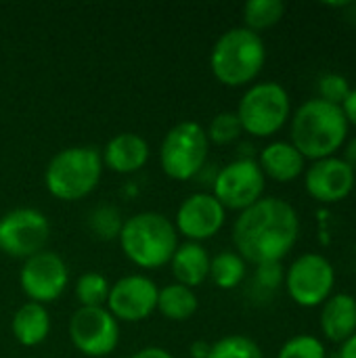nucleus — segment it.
<instances>
[{
	"label": "nucleus",
	"instance_id": "nucleus-1",
	"mask_svg": "<svg viewBox=\"0 0 356 358\" xmlns=\"http://www.w3.org/2000/svg\"><path fill=\"white\" fill-rule=\"evenodd\" d=\"M300 216L281 197H262L239 212L233 224L235 252L250 264L281 262L298 243Z\"/></svg>",
	"mask_w": 356,
	"mask_h": 358
},
{
	"label": "nucleus",
	"instance_id": "nucleus-2",
	"mask_svg": "<svg viewBox=\"0 0 356 358\" xmlns=\"http://www.w3.org/2000/svg\"><path fill=\"white\" fill-rule=\"evenodd\" d=\"M348 134L350 126L342 107L317 96L304 101L290 117V143L311 162L338 155Z\"/></svg>",
	"mask_w": 356,
	"mask_h": 358
},
{
	"label": "nucleus",
	"instance_id": "nucleus-3",
	"mask_svg": "<svg viewBox=\"0 0 356 358\" xmlns=\"http://www.w3.org/2000/svg\"><path fill=\"white\" fill-rule=\"evenodd\" d=\"M118 239L124 256L132 264L147 271L170 264L178 248L174 222L159 212H138L130 216L124 220Z\"/></svg>",
	"mask_w": 356,
	"mask_h": 358
},
{
	"label": "nucleus",
	"instance_id": "nucleus-4",
	"mask_svg": "<svg viewBox=\"0 0 356 358\" xmlns=\"http://www.w3.org/2000/svg\"><path fill=\"white\" fill-rule=\"evenodd\" d=\"M266 63V44L260 34L248 27H231L214 42L210 52V69L214 78L239 88L252 84Z\"/></svg>",
	"mask_w": 356,
	"mask_h": 358
},
{
	"label": "nucleus",
	"instance_id": "nucleus-5",
	"mask_svg": "<svg viewBox=\"0 0 356 358\" xmlns=\"http://www.w3.org/2000/svg\"><path fill=\"white\" fill-rule=\"evenodd\" d=\"M103 176V157L97 147L80 145L59 151L46 166V191L61 201H80L90 195Z\"/></svg>",
	"mask_w": 356,
	"mask_h": 358
},
{
	"label": "nucleus",
	"instance_id": "nucleus-6",
	"mask_svg": "<svg viewBox=\"0 0 356 358\" xmlns=\"http://www.w3.org/2000/svg\"><path fill=\"white\" fill-rule=\"evenodd\" d=\"M235 113L245 134L271 138L290 122L292 99L285 86L279 82H256L243 92Z\"/></svg>",
	"mask_w": 356,
	"mask_h": 358
},
{
	"label": "nucleus",
	"instance_id": "nucleus-7",
	"mask_svg": "<svg viewBox=\"0 0 356 358\" xmlns=\"http://www.w3.org/2000/svg\"><path fill=\"white\" fill-rule=\"evenodd\" d=\"M210 141L197 122H180L168 130L159 147V164L172 180H191L208 164Z\"/></svg>",
	"mask_w": 356,
	"mask_h": 358
},
{
	"label": "nucleus",
	"instance_id": "nucleus-8",
	"mask_svg": "<svg viewBox=\"0 0 356 358\" xmlns=\"http://www.w3.org/2000/svg\"><path fill=\"white\" fill-rule=\"evenodd\" d=\"M283 285L298 306L317 308L334 296L336 268L327 256L306 252L287 266Z\"/></svg>",
	"mask_w": 356,
	"mask_h": 358
},
{
	"label": "nucleus",
	"instance_id": "nucleus-9",
	"mask_svg": "<svg viewBox=\"0 0 356 358\" xmlns=\"http://www.w3.org/2000/svg\"><path fill=\"white\" fill-rule=\"evenodd\" d=\"M50 237L48 218L34 208H17L0 216V252L15 260H27L44 252Z\"/></svg>",
	"mask_w": 356,
	"mask_h": 358
},
{
	"label": "nucleus",
	"instance_id": "nucleus-10",
	"mask_svg": "<svg viewBox=\"0 0 356 358\" xmlns=\"http://www.w3.org/2000/svg\"><path fill=\"white\" fill-rule=\"evenodd\" d=\"M266 178L256 159H241L227 164L212 180V195L225 210L243 212L264 197Z\"/></svg>",
	"mask_w": 356,
	"mask_h": 358
},
{
	"label": "nucleus",
	"instance_id": "nucleus-11",
	"mask_svg": "<svg viewBox=\"0 0 356 358\" xmlns=\"http://www.w3.org/2000/svg\"><path fill=\"white\" fill-rule=\"evenodd\" d=\"M69 340L84 357H109L120 344V323L103 308H78L69 319Z\"/></svg>",
	"mask_w": 356,
	"mask_h": 358
},
{
	"label": "nucleus",
	"instance_id": "nucleus-12",
	"mask_svg": "<svg viewBox=\"0 0 356 358\" xmlns=\"http://www.w3.org/2000/svg\"><path fill=\"white\" fill-rule=\"evenodd\" d=\"M19 285L29 302L42 306L57 302L69 285L67 264L59 254L44 250L23 260V266L19 271Z\"/></svg>",
	"mask_w": 356,
	"mask_h": 358
},
{
	"label": "nucleus",
	"instance_id": "nucleus-13",
	"mask_svg": "<svg viewBox=\"0 0 356 358\" xmlns=\"http://www.w3.org/2000/svg\"><path fill=\"white\" fill-rule=\"evenodd\" d=\"M157 285L145 275H128L118 279L107 298V310L120 323H138L157 310Z\"/></svg>",
	"mask_w": 356,
	"mask_h": 358
},
{
	"label": "nucleus",
	"instance_id": "nucleus-14",
	"mask_svg": "<svg viewBox=\"0 0 356 358\" xmlns=\"http://www.w3.org/2000/svg\"><path fill=\"white\" fill-rule=\"evenodd\" d=\"M304 189L323 206L340 203L356 189V172L340 155L317 159L304 170Z\"/></svg>",
	"mask_w": 356,
	"mask_h": 358
},
{
	"label": "nucleus",
	"instance_id": "nucleus-15",
	"mask_svg": "<svg viewBox=\"0 0 356 358\" xmlns=\"http://www.w3.org/2000/svg\"><path fill=\"white\" fill-rule=\"evenodd\" d=\"M227 222V210L212 193H193L176 210L174 229L187 241L201 243L218 235Z\"/></svg>",
	"mask_w": 356,
	"mask_h": 358
},
{
	"label": "nucleus",
	"instance_id": "nucleus-16",
	"mask_svg": "<svg viewBox=\"0 0 356 358\" xmlns=\"http://www.w3.org/2000/svg\"><path fill=\"white\" fill-rule=\"evenodd\" d=\"M256 162H258L264 178H271V180L281 182V185L294 182L306 170V159L302 157V153L290 141H273V143H269L260 151Z\"/></svg>",
	"mask_w": 356,
	"mask_h": 358
},
{
	"label": "nucleus",
	"instance_id": "nucleus-17",
	"mask_svg": "<svg viewBox=\"0 0 356 358\" xmlns=\"http://www.w3.org/2000/svg\"><path fill=\"white\" fill-rule=\"evenodd\" d=\"M103 166L115 174H134L149 162V145L134 132L115 134L101 153Z\"/></svg>",
	"mask_w": 356,
	"mask_h": 358
},
{
	"label": "nucleus",
	"instance_id": "nucleus-18",
	"mask_svg": "<svg viewBox=\"0 0 356 358\" xmlns=\"http://www.w3.org/2000/svg\"><path fill=\"white\" fill-rule=\"evenodd\" d=\"M321 334L332 344H344L356 334V298L353 294H334L321 306Z\"/></svg>",
	"mask_w": 356,
	"mask_h": 358
},
{
	"label": "nucleus",
	"instance_id": "nucleus-19",
	"mask_svg": "<svg viewBox=\"0 0 356 358\" xmlns=\"http://www.w3.org/2000/svg\"><path fill=\"white\" fill-rule=\"evenodd\" d=\"M170 268L178 285L193 289L210 277V254L201 243L187 241L176 248Z\"/></svg>",
	"mask_w": 356,
	"mask_h": 358
},
{
	"label": "nucleus",
	"instance_id": "nucleus-20",
	"mask_svg": "<svg viewBox=\"0 0 356 358\" xmlns=\"http://www.w3.org/2000/svg\"><path fill=\"white\" fill-rule=\"evenodd\" d=\"M10 331H13L15 340L25 348L42 344L50 334L48 310L36 302H27V304L19 306L17 313L13 315Z\"/></svg>",
	"mask_w": 356,
	"mask_h": 358
},
{
	"label": "nucleus",
	"instance_id": "nucleus-21",
	"mask_svg": "<svg viewBox=\"0 0 356 358\" xmlns=\"http://www.w3.org/2000/svg\"><path fill=\"white\" fill-rule=\"evenodd\" d=\"M197 296L193 289L172 283L159 289L157 294V313L174 323H183L189 321L195 313H197Z\"/></svg>",
	"mask_w": 356,
	"mask_h": 358
},
{
	"label": "nucleus",
	"instance_id": "nucleus-22",
	"mask_svg": "<svg viewBox=\"0 0 356 358\" xmlns=\"http://www.w3.org/2000/svg\"><path fill=\"white\" fill-rule=\"evenodd\" d=\"M248 275V262L237 252H220L214 258H210V277L212 283L218 289H235L243 283Z\"/></svg>",
	"mask_w": 356,
	"mask_h": 358
},
{
	"label": "nucleus",
	"instance_id": "nucleus-23",
	"mask_svg": "<svg viewBox=\"0 0 356 358\" xmlns=\"http://www.w3.org/2000/svg\"><path fill=\"white\" fill-rule=\"evenodd\" d=\"M285 15V4L281 0H250L243 4V27L260 34L275 27Z\"/></svg>",
	"mask_w": 356,
	"mask_h": 358
},
{
	"label": "nucleus",
	"instance_id": "nucleus-24",
	"mask_svg": "<svg viewBox=\"0 0 356 358\" xmlns=\"http://www.w3.org/2000/svg\"><path fill=\"white\" fill-rule=\"evenodd\" d=\"M109 281L101 273H84L76 281V298L82 308H103L109 298Z\"/></svg>",
	"mask_w": 356,
	"mask_h": 358
},
{
	"label": "nucleus",
	"instance_id": "nucleus-25",
	"mask_svg": "<svg viewBox=\"0 0 356 358\" xmlns=\"http://www.w3.org/2000/svg\"><path fill=\"white\" fill-rule=\"evenodd\" d=\"M88 229L97 239L103 241H111L120 237L122 231V214L113 208V206H97L90 214H88Z\"/></svg>",
	"mask_w": 356,
	"mask_h": 358
},
{
	"label": "nucleus",
	"instance_id": "nucleus-26",
	"mask_svg": "<svg viewBox=\"0 0 356 358\" xmlns=\"http://www.w3.org/2000/svg\"><path fill=\"white\" fill-rule=\"evenodd\" d=\"M208 358H264V355L252 338L235 334L214 342Z\"/></svg>",
	"mask_w": 356,
	"mask_h": 358
},
{
	"label": "nucleus",
	"instance_id": "nucleus-27",
	"mask_svg": "<svg viewBox=\"0 0 356 358\" xmlns=\"http://www.w3.org/2000/svg\"><path fill=\"white\" fill-rule=\"evenodd\" d=\"M206 134L210 143L225 147V145L237 143L243 134V128L235 111H220L218 115L212 117L210 126L206 128Z\"/></svg>",
	"mask_w": 356,
	"mask_h": 358
},
{
	"label": "nucleus",
	"instance_id": "nucleus-28",
	"mask_svg": "<svg viewBox=\"0 0 356 358\" xmlns=\"http://www.w3.org/2000/svg\"><path fill=\"white\" fill-rule=\"evenodd\" d=\"M277 358H327V348L323 340H319L317 336L300 334L290 338L281 346Z\"/></svg>",
	"mask_w": 356,
	"mask_h": 358
},
{
	"label": "nucleus",
	"instance_id": "nucleus-29",
	"mask_svg": "<svg viewBox=\"0 0 356 358\" xmlns=\"http://www.w3.org/2000/svg\"><path fill=\"white\" fill-rule=\"evenodd\" d=\"M350 90H353V86H350L348 78L342 73H336V71L323 73L317 82V92H319L317 99L327 101V103L338 105V107L346 101Z\"/></svg>",
	"mask_w": 356,
	"mask_h": 358
},
{
	"label": "nucleus",
	"instance_id": "nucleus-30",
	"mask_svg": "<svg viewBox=\"0 0 356 358\" xmlns=\"http://www.w3.org/2000/svg\"><path fill=\"white\" fill-rule=\"evenodd\" d=\"M285 281V268L281 262H266L258 264L252 277V287L256 294L273 296Z\"/></svg>",
	"mask_w": 356,
	"mask_h": 358
},
{
	"label": "nucleus",
	"instance_id": "nucleus-31",
	"mask_svg": "<svg viewBox=\"0 0 356 358\" xmlns=\"http://www.w3.org/2000/svg\"><path fill=\"white\" fill-rule=\"evenodd\" d=\"M340 107L344 111V117H346L348 126H355L356 128V88L350 90V94L346 96V101Z\"/></svg>",
	"mask_w": 356,
	"mask_h": 358
},
{
	"label": "nucleus",
	"instance_id": "nucleus-32",
	"mask_svg": "<svg viewBox=\"0 0 356 358\" xmlns=\"http://www.w3.org/2000/svg\"><path fill=\"white\" fill-rule=\"evenodd\" d=\"M340 157H342V159H344V162L356 172V134H353V136L346 141V145H344Z\"/></svg>",
	"mask_w": 356,
	"mask_h": 358
},
{
	"label": "nucleus",
	"instance_id": "nucleus-33",
	"mask_svg": "<svg viewBox=\"0 0 356 358\" xmlns=\"http://www.w3.org/2000/svg\"><path fill=\"white\" fill-rule=\"evenodd\" d=\"M130 358H174L166 348H159V346H147L138 352H134Z\"/></svg>",
	"mask_w": 356,
	"mask_h": 358
},
{
	"label": "nucleus",
	"instance_id": "nucleus-34",
	"mask_svg": "<svg viewBox=\"0 0 356 358\" xmlns=\"http://www.w3.org/2000/svg\"><path fill=\"white\" fill-rule=\"evenodd\" d=\"M210 350H212V344L210 342H204V340H195L189 348V355L191 358H208L210 357Z\"/></svg>",
	"mask_w": 356,
	"mask_h": 358
},
{
	"label": "nucleus",
	"instance_id": "nucleus-35",
	"mask_svg": "<svg viewBox=\"0 0 356 358\" xmlns=\"http://www.w3.org/2000/svg\"><path fill=\"white\" fill-rule=\"evenodd\" d=\"M338 358H356V334L353 338H348L344 344H340Z\"/></svg>",
	"mask_w": 356,
	"mask_h": 358
}]
</instances>
